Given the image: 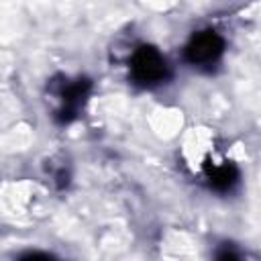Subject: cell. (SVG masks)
I'll list each match as a JSON object with an SVG mask.
<instances>
[{
    "mask_svg": "<svg viewBox=\"0 0 261 261\" xmlns=\"http://www.w3.org/2000/svg\"><path fill=\"white\" fill-rule=\"evenodd\" d=\"M208 179H210V186L218 192H226L230 190L237 179H239V171L232 163H222V165H216L212 169H208Z\"/></svg>",
    "mask_w": 261,
    "mask_h": 261,
    "instance_id": "cell-4",
    "label": "cell"
},
{
    "mask_svg": "<svg viewBox=\"0 0 261 261\" xmlns=\"http://www.w3.org/2000/svg\"><path fill=\"white\" fill-rule=\"evenodd\" d=\"M224 51V41L216 31H200L192 35V39L186 45V61L194 67H210L214 65Z\"/></svg>",
    "mask_w": 261,
    "mask_h": 261,
    "instance_id": "cell-2",
    "label": "cell"
},
{
    "mask_svg": "<svg viewBox=\"0 0 261 261\" xmlns=\"http://www.w3.org/2000/svg\"><path fill=\"white\" fill-rule=\"evenodd\" d=\"M169 69L165 57L155 47H139L130 57V77L139 86H157L165 82Z\"/></svg>",
    "mask_w": 261,
    "mask_h": 261,
    "instance_id": "cell-1",
    "label": "cell"
},
{
    "mask_svg": "<svg viewBox=\"0 0 261 261\" xmlns=\"http://www.w3.org/2000/svg\"><path fill=\"white\" fill-rule=\"evenodd\" d=\"M90 86L92 84L86 77H80L75 82L63 84V88L59 90V96H61V108L57 110V120L59 122H69L77 114V110L86 102V96L90 92Z\"/></svg>",
    "mask_w": 261,
    "mask_h": 261,
    "instance_id": "cell-3",
    "label": "cell"
}]
</instances>
